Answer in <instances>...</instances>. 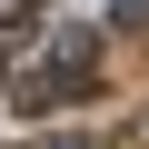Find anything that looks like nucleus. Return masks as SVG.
Listing matches in <instances>:
<instances>
[{
	"mask_svg": "<svg viewBox=\"0 0 149 149\" xmlns=\"http://www.w3.org/2000/svg\"><path fill=\"white\" fill-rule=\"evenodd\" d=\"M109 30H149V0H109Z\"/></svg>",
	"mask_w": 149,
	"mask_h": 149,
	"instance_id": "1",
	"label": "nucleus"
},
{
	"mask_svg": "<svg viewBox=\"0 0 149 149\" xmlns=\"http://www.w3.org/2000/svg\"><path fill=\"white\" fill-rule=\"evenodd\" d=\"M60 149H100V139H80V129H70V139H60Z\"/></svg>",
	"mask_w": 149,
	"mask_h": 149,
	"instance_id": "2",
	"label": "nucleus"
}]
</instances>
